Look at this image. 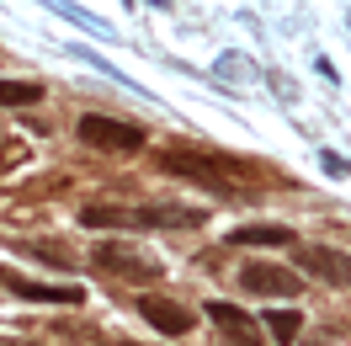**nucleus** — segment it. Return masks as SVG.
<instances>
[{"label":"nucleus","mask_w":351,"mask_h":346,"mask_svg":"<svg viewBox=\"0 0 351 346\" xmlns=\"http://www.w3.org/2000/svg\"><path fill=\"white\" fill-rule=\"evenodd\" d=\"M202 208H112V203H86L80 224L86 229H197Z\"/></svg>","instance_id":"f257e3e1"},{"label":"nucleus","mask_w":351,"mask_h":346,"mask_svg":"<svg viewBox=\"0 0 351 346\" xmlns=\"http://www.w3.org/2000/svg\"><path fill=\"white\" fill-rule=\"evenodd\" d=\"M160 165L176 171V176H186V181H202V187H213V192H240L245 181H250V165H245V160L202 154V150H165Z\"/></svg>","instance_id":"f03ea898"},{"label":"nucleus","mask_w":351,"mask_h":346,"mask_svg":"<svg viewBox=\"0 0 351 346\" xmlns=\"http://www.w3.org/2000/svg\"><path fill=\"white\" fill-rule=\"evenodd\" d=\"M75 133L86 139L90 150H107V154L144 150V128H138V123H123V117H107V112H86V117L75 123Z\"/></svg>","instance_id":"7ed1b4c3"},{"label":"nucleus","mask_w":351,"mask_h":346,"mask_svg":"<svg viewBox=\"0 0 351 346\" xmlns=\"http://www.w3.org/2000/svg\"><path fill=\"white\" fill-rule=\"evenodd\" d=\"M240 288L245 293H266V299H298V293H304V277H298L293 266L250 261V266H240Z\"/></svg>","instance_id":"20e7f679"},{"label":"nucleus","mask_w":351,"mask_h":346,"mask_svg":"<svg viewBox=\"0 0 351 346\" xmlns=\"http://www.w3.org/2000/svg\"><path fill=\"white\" fill-rule=\"evenodd\" d=\"M90 261L112 272V277H133V282H154L160 277V261H149L144 251H133V245H96Z\"/></svg>","instance_id":"39448f33"},{"label":"nucleus","mask_w":351,"mask_h":346,"mask_svg":"<svg viewBox=\"0 0 351 346\" xmlns=\"http://www.w3.org/2000/svg\"><path fill=\"white\" fill-rule=\"evenodd\" d=\"M298 261H304L308 277L351 288V251H335V245H298Z\"/></svg>","instance_id":"423d86ee"},{"label":"nucleus","mask_w":351,"mask_h":346,"mask_svg":"<svg viewBox=\"0 0 351 346\" xmlns=\"http://www.w3.org/2000/svg\"><path fill=\"white\" fill-rule=\"evenodd\" d=\"M202 314H208V320H213L223 336H229V346H261V330H256V320H250L245 309H234V303H223V299H213Z\"/></svg>","instance_id":"0eeeda50"},{"label":"nucleus","mask_w":351,"mask_h":346,"mask_svg":"<svg viewBox=\"0 0 351 346\" xmlns=\"http://www.w3.org/2000/svg\"><path fill=\"white\" fill-rule=\"evenodd\" d=\"M138 314H144L160 336H186V330L197 325V314H192L186 303H171V299H138Z\"/></svg>","instance_id":"6e6552de"},{"label":"nucleus","mask_w":351,"mask_h":346,"mask_svg":"<svg viewBox=\"0 0 351 346\" xmlns=\"http://www.w3.org/2000/svg\"><path fill=\"white\" fill-rule=\"evenodd\" d=\"M5 288L38 303H80V288H48V282H27V277H11V272H5Z\"/></svg>","instance_id":"1a4fd4ad"},{"label":"nucleus","mask_w":351,"mask_h":346,"mask_svg":"<svg viewBox=\"0 0 351 346\" xmlns=\"http://www.w3.org/2000/svg\"><path fill=\"white\" fill-rule=\"evenodd\" d=\"M229 245H293V229H282V224H240L229 235Z\"/></svg>","instance_id":"9d476101"},{"label":"nucleus","mask_w":351,"mask_h":346,"mask_svg":"<svg viewBox=\"0 0 351 346\" xmlns=\"http://www.w3.org/2000/svg\"><path fill=\"white\" fill-rule=\"evenodd\" d=\"M261 320H266V330H271V341H277V346H293V341H298V330H304V314H298V309H266Z\"/></svg>","instance_id":"9b49d317"},{"label":"nucleus","mask_w":351,"mask_h":346,"mask_svg":"<svg viewBox=\"0 0 351 346\" xmlns=\"http://www.w3.org/2000/svg\"><path fill=\"white\" fill-rule=\"evenodd\" d=\"M48 11H53V16H64V22H75V27H86V32H96V38H107L112 27L101 22V16H90V11H80V5H75V0H43Z\"/></svg>","instance_id":"f8f14e48"},{"label":"nucleus","mask_w":351,"mask_h":346,"mask_svg":"<svg viewBox=\"0 0 351 346\" xmlns=\"http://www.w3.org/2000/svg\"><path fill=\"white\" fill-rule=\"evenodd\" d=\"M43 86L38 80H0V107H38Z\"/></svg>","instance_id":"ddd939ff"},{"label":"nucleus","mask_w":351,"mask_h":346,"mask_svg":"<svg viewBox=\"0 0 351 346\" xmlns=\"http://www.w3.org/2000/svg\"><path fill=\"white\" fill-rule=\"evenodd\" d=\"M319 171L325 176H351V160H341L335 150H319Z\"/></svg>","instance_id":"4468645a"},{"label":"nucleus","mask_w":351,"mask_h":346,"mask_svg":"<svg viewBox=\"0 0 351 346\" xmlns=\"http://www.w3.org/2000/svg\"><path fill=\"white\" fill-rule=\"evenodd\" d=\"M0 165H5V144H0Z\"/></svg>","instance_id":"2eb2a0df"},{"label":"nucleus","mask_w":351,"mask_h":346,"mask_svg":"<svg viewBox=\"0 0 351 346\" xmlns=\"http://www.w3.org/2000/svg\"><path fill=\"white\" fill-rule=\"evenodd\" d=\"M16 346H22V341H16Z\"/></svg>","instance_id":"dca6fc26"}]
</instances>
